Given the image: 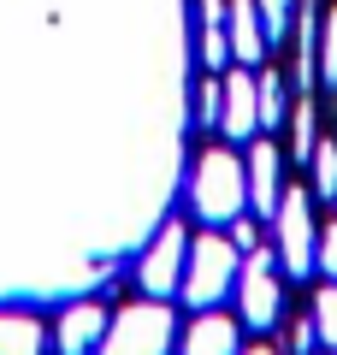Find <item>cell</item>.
I'll return each instance as SVG.
<instances>
[{
  "label": "cell",
  "instance_id": "cell-1",
  "mask_svg": "<svg viewBox=\"0 0 337 355\" xmlns=\"http://www.w3.org/2000/svg\"><path fill=\"white\" fill-rule=\"evenodd\" d=\"M237 272H243V249L207 225L196 243H189V254H184V284H178V296H184L196 314L201 308H219L225 296L237 291Z\"/></svg>",
  "mask_w": 337,
  "mask_h": 355
},
{
  "label": "cell",
  "instance_id": "cell-2",
  "mask_svg": "<svg viewBox=\"0 0 337 355\" xmlns=\"http://www.w3.org/2000/svg\"><path fill=\"white\" fill-rule=\"evenodd\" d=\"M189 207L201 225H231L249 207V166L231 148H207L196 160V178H189Z\"/></svg>",
  "mask_w": 337,
  "mask_h": 355
},
{
  "label": "cell",
  "instance_id": "cell-3",
  "mask_svg": "<svg viewBox=\"0 0 337 355\" xmlns=\"http://www.w3.org/2000/svg\"><path fill=\"white\" fill-rule=\"evenodd\" d=\"M178 326H172V308L160 296L148 302H130L107 320V338H101V355H172Z\"/></svg>",
  "mask_w": 337,
  "mask_h": 355
},
{
  "label": "cell",
  "instance_id": "cell-4",
  "mask_svg": "<svg viewBox=\"0 0 337 355\" xmlns=\"http://www.w3.org/2000/svg\"><path fill=\"white\" fill-rule=\"evenodd\" d=\"M313 190H296L290 184L273 207V225H278V261H284L290 279H308L313 272V249H320V231H313Z\"/></svg>",
  "mask_w": 337,
  "mask_h": 355
},
{
  "label": "cell",
  "instance_id": "cell-5",
  "mask_svg": "<svg viewBox=\"0 0 337 355\" xmlns=\"http://www.w3.org/2000/svg\"><path fill=\"white\" fill-rule=\"evenodd\" d=\"M237 284L243 291H231V296H237V308H243V326H254V331L278 326V266H273V249H261V243L243 249Z\"/></svg>",
  "mask_w": 337,
  "mask_h": 355
},
{
  "label": "cell",
  "instance_id": "cell-6",
  "mask_svg": "<svg viewBox=\"0 0 337 355\" xmlns=\"http://www.w3.org/2000/svg\"><path fill=\"white\" fill-rule=\"evenodd\" d=\"M225 101H219V130L225 142H254L261 137V83L249 77V65H237V71H225Z\"/></svg>",
  "mask_w": 337,
  "mask_h": 355
},
{
  "label": "cell",
  "instance_id": "cell-7",
  "mask_svg": "<svg viewBox=\"0 0 337 355\" xmlns=\"http://www.w3.org/2000/svg\"><path fill=\"white\" fill-rule=\"evenodd\" d=\"M184 254H189L184 231L166 225L160 237L148 243V254L137 261V284H142L148 296H160V302H166V296H178V284H184Z\"/></svg>",
  "mask_w": 337,
  "mask_h": 355
},
{
  "label": "cell",
  "instance_id": "cell-8",
  "mask_svg": "<svg viewBox=\"0 0 337 355\" xmlns=\"http://www.w3.org/2000/svg\"><path fill=\"white\" fill-rule=\"evenodd\" d=\"M107 308L101 302H71L60 314V326H53V343H60V355H95L101 338H107Z\"/></svg>",
  "mask_w": 337,
  "mask_h": 355
},
{
  "label": "cell",
  "instance_id": "cell-9",
  "mask_svg": "<svg viewBox=\"0 0 337 355\" xmlns=\"http://www.w3.org/2000/svg\"><path fill=\"white\" fill-rule=\"evenodd\" d=\"M225 42H231L237 65L266 60V30H261V6L254 0H225Z\"/></svg>",
  "mask_w": 337,
  "mask_h": 355
},
{
  "label": "cell",
  "instance_id": "cell-10",
  "mask_svg": "<svg viewBox=\"0 0 337 355\" xmlns=\"http://www.w3.org/2000/svg\"><path fill=\"white\" fill-rule=\"evenodd\" d=\"M184 355H243V343H237V320H225L219 308H201L196 320H189V331H184V343H178Z\"/></svg>",
  "mask_w": 337,
  "mask_h": 355
},
{
  "label": "cell",
  "instance_id": "cell-11",
  "mask_svg": "<svg viewBox=\"0 0 337 355\" xmlns=\"http://www.w3.org/2000/svg\"><path fill=\"white\" fill-rule=\"evenodd\" d=\"M278 196H284V190H278V142L254 137V142H249V207L273 219Z\"/></svg>",
  "mask_w": 337,
  "mask_h": 355
},
{
  "label": "cell",
  "instance_id": "cell-12",
  "mask_svg": "<svg viewBox=\"0 0 337 355\" xmlns=\"http://www.w3.org/2000/svg\"><path fill=\"white\" fill-rule=\"evenodd\" d=\"M0 355H48V331L18 308H0Z\"/></svg>",
  "mask_w": 337,
  "mask_h": 355
},
{
  "label": "cell",
  "instance_id": "cell-13",
  "mask_svg": "<svg viewBox=\"0 0 337 355\" xmlns=\"http://www.w3.org/2000/svg\"><path fill=\"white\" fill-rule=\"evenodd\" d=\"M196 12H201V65L219 71V65L231 60V42H225V0H196Z\"/></svg>",
  "mask_w": 337,
  "mask_h": 355
},
{
  "label": "cell",
  "instance_id": "cell-14",
  "mask_svg": "<svg viewBox=\"0 0 337 355\" xmlns=\"http://www.w3.org/2000/svg\"><path fill=\"white\" fill-rule=\"evenodd\" d=\"M308 160H313V184H308V190L320 196V202L337 207V142H313Z\"/></svg>",
  "mask_w": 337,
  "mask_h": 355
},
{
  "label": "cell",
  "instance_id": "cell-15",
  "mask_svg": "<svg viewBox=\"0 0 337 355\" xmlns=\"http://www.w3.org/2000/svg\"><path fill=\"white\" fill-rule=\"evenodd\" d=\"M254 83H261V130H278V125L290 119V101H284V77H278V71H261Z\"/></svg>",
  "mask_w": 337,
  "mask_h": 355
},
{
  "label": "cell",
  "instance_id": "cell-16",
  "mask_svg": "<svg viewBox=\"0 0 337 355\" xmlns=\"http://www.w3.org/2000/svg\"><path fill=\"white\" fill-rule=\"evenodd\" d=\"M254 6H261L266 48H273V42H284V36H290V24H296V6H302V0H254Z\"/></svg>",
  "mask_w": 337,
  "mask_h": 355
},
{
  "label": "cell",
  "instance_id": "cell-17",
  "mask_svg": "<svg viewBox=\"0 0 337 355\" xmlns=\"http://www.w3.org/2000/svg\"><path fill=\"white\" fill-rule=\"evenodd\" d=\"M313 331H320V343L337 355V279L325 284V291H320V302H313Z\"/></svg>",
  "mask_w": 337,
  "mask_h": 355
},
{
  "label": "cell",
  "instance_id": "cell-18",
  "mask_svg": "<svg viewBox=\"0 0 337 355\" xmlns=\"http://www.w3.org/2000/svg\"><path fill=\"white\" fill-rule=\"evenodd\" d=\"M320 77L337 83V6L325 12V24H320Z\"/></svg>",
  "mask_w": 337,
  "mask_h": 355
},
{
  "label": "cell",
  "instance_id": "cell-19",
  "mask_svg": "<svg viewBox=\"0 0 337 355\" xmlns=\"http://www.w3.org/2000/svg\"><path fill=\"white\" fill-rule=\"evenodd\" d=\"M290 142H296L290 154H302V160H308V154H313V142H320V137H313V107H308V101L296 107V125H290Z\"/></svg>",
  "mask_w": 337,
  "mask_h": 355
},
{
  "label": "cell",
  "instance_id": "cell-20",
  "mask_svg": "<svg viewBox=\"0 0 337 355\" xmlns=\"http://www.w3.org/2000/svg\"><path fill=\"white\" fill-rule=\"evenodd\" d=\"M219 101H225V83H201L196 89V125H219Z\"/></svg>",
  "mask_w": 337,
  "mask_h": 355
},
{
  "label": "cell",
  "instance_id": "cell-21",
  "mask_svg": "<svg viewBox=\"0 0 337 355\" xmlns=\"http://www.w3.org/2000/svg\"><path fill=\"white\" fill-rule=\"evenodd\" d=\"M313 266H320L325 279H337V225L320 231V249H313Z\"/></svg>",
  "mask_w": 337,
  "mask_h": 355
},
{
  "label": "cell",
  "instance_id": "cell-22",
  "mask_svg": "<svg viewBox=\"0 0 337 355\" xmlns=\"http://www.w3.org/2000/svg\"><path fill=\"white\" fill-rule=\"evenodd\" d=\"M313 343H320V331H313V314H308V320H296V326H290V355H308Z\"/></svg>",
  "mask_w": 337,
  "mask_h": 355
},
{
  "label": "cell",
  "instance_id": "cell-23",
  "mask_svg": "<svg viewBox=\"0 0 337 355\" xmlns=\"http://www.w3.org/2000/svg\"><path fill=\"white\" fill-rule=\"evenodd\" d=\"M231 243H237V249H254V243H261V231H254L249 219L237 214V219H231Z\"/></svg>",
  "mask_w": 337,
  "mask_h": 355
},
{
  "label": "cell",
  "instance_id": "cell-24",
  "mask_svg": "<svg viewBox=\"0 0 337 355\" xmlns=\"http://www.w3.org/2000/svg\"><path fill=\"white\" fill-rule=\"evenodd\" d=\"M249 355H278V349H266V343H261V349H249Z\"/></svg>",
  "mask_w": 337,
  "mask_h": 355
}]
</instances>
